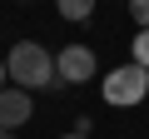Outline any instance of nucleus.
<instances>
[{"instance_id": "1a4fd4ad", "label": "nucleus", "mask_w": 149, "mask_h": 139, "mask_svg": "<svg viewBox=\"0 0 149 139\" xmlns=\"http://www.w3.org/2000/svg\"><path fill=\"white\" fill-rule=\"evenodd\" d=\"M0 139H20V134H15V129H0Z\"/></svg>"}, {"instance_id": "39448f33", "label": "nucleus", "mask_w": 149, "mask_h": 139, "mask_svg": "<svg viewBox=\"0 0 149 139\" xmlns=\"http://www.w3.org/2000/svg\"><path fill=\"white\" fill-rule=\"evenodd\" d=\"M55 10H60V20H70V25H85V20L95 15V0H55Z\"/></svg>"}, {"instance_id": "f03ea898", "label": "nucleus", "mask_w": 149, "mask_h": 139, "mask_svg": "<svg viewBox=\"0 0 149 139\" xmlns=\"http://www.w3.org/2000/svg\"><path fill=\"white\" fill-rule=\"evenodd\" d=\"M139 99H149V70L144 65H114L109 75H104V104H114V109H129V104H139Z\"/></svg>"}, {"instance_id": "6e6552de", "label": "nucleus", "mask_w": 149, "mask_h": 139, "mask_svg": "<svg viewBox=\"0 0 149 139\" xmlns=\"http://www.w3.org/2000/svg\"><path fill=\"white\" fill-rule=\"evenodd\" d=\"M0 90H10V65H5V55H0Z\"/></svg>"}, {"instance_id": "9b49d317", "label": "nucleus", "mask_w": 149, "mask_h": 139, "mask_svg": "<svg viewBox=\"0 0 149 139\" xmlns=\"http://www.w3.org/2000/svg\"><path fill=\"white\" fill-rule=\"evenodd\" d=\"M124 5H129V0H124Z\"/></svg>"}, {"instance_id": "423d86ee", "label": "nucleus", "mask_w": 149, "mask_h": 139, "mask_svg": "<svg viewBox=\"0 0 149 139\" xmlns=\"http://www.w3.org/2000/svg\"><path fill=\"white\" fill-rule=\"evenodd\" d=\"M129 60L149 70V30H134V45H129Z\"/></svg>"}, {"instance_id": "7ed1b4c3", "label": "nucleus", "mask_w": 149, "mask_h": 139, "mask_svg": "<svg viewBox=\"0 0 149 139\" xmlns=\"http://www.w3.org/2000/svg\"><path fill=\"white\" fill-rule=\"evenodd\" d=\"M95 70H100V60H95L90 45H65L55 55V80L60 85H85V80H95Z\"/></svg>"}, {"instance_id": "9d476101", "label": "nucleus", "mask_w": 149, "mask_h": 139, "mask_svg": "<svg viewBox=\"0 0 149 139\" xmlns=\"http://www.w3.org/2000/svg\"><path fill=\"white\" fill-rule=\"evenodd\" d=\"M60 139H90V134H74V129H70V134H60Z\"/></svg>"}, {"instance_id": "0eeeda50", "label": "nucleus", "mask_w": 149, "mask_h": 139, "mask_svg": "<svg viewBox=\"0 0 149 139\" xmlns=\"http://www.w3.org/2000/svg\"><path fill=\"white\" fill-rule=\"evenodd\" d=\"M129 15H134L139 30H149V0H129Z\"/></svg>"}, {"instance_id": "20e7f679", "label": "nucleus", "mask_w": 149, "mask_h": 139, "mask_svg": "<svg viewBox=\"0 0 149 139\" xmlns=\"http://www.w3.org/2000/svg\"><path fill=\"white\" fill-rule=\"evenodd\" d=\"M30 114H35V99H30V90H20V85L0 90V129H20Z\"/></svg>"}, {"instance_id": "f257e3e1", "label": "nucleus", "mask_w": 149, "mask_h": 139, "mask_svg": "<svg viewBox=\"0 0 149 139\" xmlns=\"http://www.w3.org/2000/svg\"><path fill=\"white\" fill-rule=\"evenodd\" d=\"M5 65H10V80H15L20 90H55V85H60V80H55V55H50L40 40L10 45Z\"/></svg>"}]
</instances>
